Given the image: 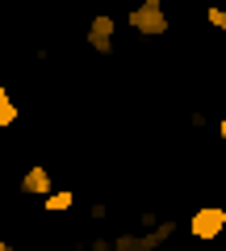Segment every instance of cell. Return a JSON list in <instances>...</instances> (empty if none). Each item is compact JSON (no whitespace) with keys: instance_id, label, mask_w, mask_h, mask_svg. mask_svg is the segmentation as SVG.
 Returning <instances> with one entry per match:
<instances>
[{"instance_id":"obj_1","label":"cell","mask_w":226,"mask_h":251,"mask_svg":"<svg viewBox=\"0 0 226 251\" xmlns=\"http://www.w3.org/2000/svg\"><path fill=\"white\" fill-rule=\"evenodd\" d=\"M126 21H130V29H134L138 38H163V34H168V13H163V0H143V4H134Z\"/></svg>"},{"instance_id":"obj_2","label":"cell","mask_w":226,"mask_h":251,"mask_svg":"<svg viewBox=\"0 0 226 251\" xmlns=\"http://www.w3.org/2000/svg\"><path fill=\"white\" fill-rule=\"evenodd\" d=\"M176 234V218H163L155 230H138V234H113V251H155Z\"/></svg>"},{"instance_id":"obj_3","label":"cell","mask_w":226,"mask_h":251,"mask_svg":"<svg viewBox=\"0 0 226 251\" xmlns=\"http://www.w3.org/2000/svg\"><path fill=\"white\" fill-rule=\"evenodd\" d=\"M222 230H226V209H222V205H201V209H193L189 234H193L197 243H214Z\"/></svg>"},{"instance_id":"obj_4","label":"cell","mask_w":226,"mask_h":251,"mask_svg":"<svg viewBox=\"0 0 226 251\" xmlns=\"http://www.w3.org/2000/svg\"><path fill=\"white\" fill-rule=\"evenodd\" d=\"M113 34H118V17L113 13H97L88 21V46L97 54H113Z\"/></svg>"},{"instance_id":"obj_5","label":"cell","mask_w":226,"mask_h":251,"mask_svg":"<svg viewBox=\"0 0 226 251\" xmlns=\"http://www.w3.org/2000/svg\"><path fill=\"white\" fill-rule=\"evenodd\" d=\"M21 193L25 197H50L54 193V176L46 163H38V168H25V176H21Z\"/></svg>"},{"instance_id":"obj_6","label":"cell","mask_w":226,"mask_h":251,"mask_svg":"<svg viewBox=\"0 0 226 251\" xmlns=\"http://www.w3.org/2000/svg\"><path fill=\"white\" fill-rule=\"evenodd\" d=\"M42 205H46V214H67L75 205V193L72 188H54L50 197H42Z\"/></svg>"},{"instance_id":"obj_7","label":"cell","mask_w":226,"mask_h":251,"mask_svg":"<svg viewBox=\"0 0 226 251\" xmlns=\"http://www.w3.org/2000/svg\"><path fill=\"white\" fill-rule=\"evenodd\" d=\"M21 117V109H17V100H13V92L0 84V130H9L13 122Z\"/></svg>"},{"instance_id":"obj_8","label":"cell","mask_w":226,"mask_h":251,"mask_svg":"<svg viewBox=\"0 0 226 251\" xmlns=\"http://www.w3.org/2000/svg\"><path fill=\"white\" fill-rule=\"evenodd\" d=\"M205 21H209L214 29H222V34H226V9H222V4H209V9H205Z\"/></svg>"},{"instance_id":"obj_9","label":"cell","mask_w":226,"mask_h":251,"mask_svg":"<svg viewBox=\"0 0 226 251\" xmlns=\"http://www.w3.org/2000/svg\"><path fill=\"white\" fill-rule=\"evenodd\" d=\"M88 251H113V234H97V239H88Z\"/></svg>"},{"instance_id":"obj_10","label":"cell","mask_w":226,"mask_h":251,"mask_svg":"<svg viewBox=\"0 0 226 251\" xmlns=\"http://www.w3.org/2000/svg\"><path fill=\"white\" fill-rule=\"evenodd\" d=\"M88 218H92V222H105V218H109V205H105V201H92V205H88Z\"/></svg>"},{"instance_id":"obj_11","label":"cell","mask_w":226,"mask_h":251,"mask_svg":"<svg viewBox=\"0 0 226 251\" xmlns=\"http://www.w3.org/2000/svg\"><path fill=\"white\" fill-rule=\"evenodd\" d=\"M138 226H143V230H155V226H159V218H155L151 209H143V214H138Z\"/></svg>"},{"instance_id":"obj_12","label":"cell","mask_w":226,"mask_h":251,"mask_svg":"<svg viewBox=\"0 0 226 251\" xmlns=\"http://www.w3.org/2000/svg\"><path fill=\"white\" fill-rule=\"evenodd\" d=\"M189 126H193V130H205V126H209V117L197 109V113H189Z\"/></svg>"},{"instance_id":"obj_13","label":"cell","mask_w":226,"mask_h":251,"mask_svg":"<svg viewBox=\"0 0 226 251\" xmlns=\"http://www.w3.org/2000/svg\"><path fill=\"white\" fill-rule=\"evenodd\" d=\"M218 138H222V143H226V117H222V122H218Z\"/></svg>"},{"instance_id":"obj_14","label":"cell","mask_w":226,"mask_h":251,"mask_svg":"<svg viewBox=\"0 0 226 251\" xmlns=\"http://www.w3.org/2000/svg\"><path fill=\"white\" fill-rule=\"evenodd\" d=\"M0 251H13V243H4V239H0Z\"/></svg>"}]
</instances>
